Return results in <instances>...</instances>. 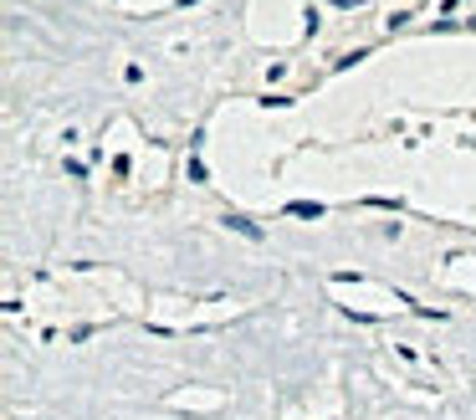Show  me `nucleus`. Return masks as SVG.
<instances>
[{
    "label": "nucleus",
    "instance_id": "2",
    "mask_svg": "<svg viewBox=\"0 0 476 420\" xmlns=\"http://www.w3.org/2000/svg\"><path fill=\"white\" fill-rule=\"evenodd\" d=\"M292 215H308V221H312V215H323V206H312V200H292Z\"/></svg>",
    "mask_w": 476,
    "mask_h": 420
},
{
    "label": "nucleus",
    "instance_id": "1",
    "mask_svg": "<svg viewBox=\"0 0 476 420\" xmlns=\"http://www.w3.org/2000/svg\"><path fill=\"white\" fill-rule=\"evenodd\" d=\"M226 226L236 236H246V241H262V226H256V221H246V215H226Z\"/></svg>",
    "mask_w": 476,
    "mask_h": 420
}]
</instances>
